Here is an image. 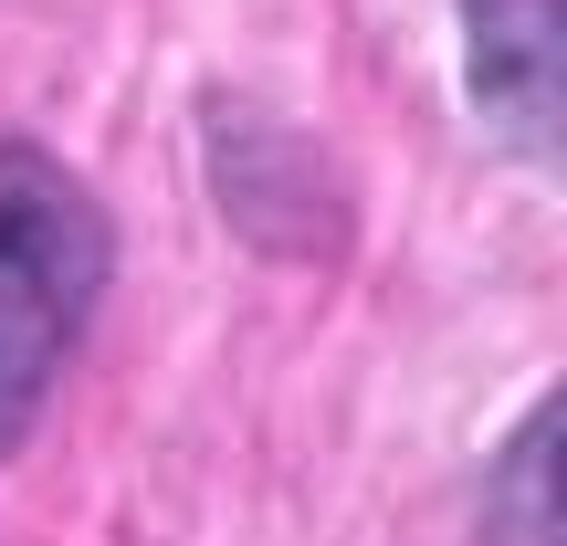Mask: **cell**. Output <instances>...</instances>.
Returning a JSON list of instances; mask_svg holds the SVG:
<instances>
[{"instance_id":"obj_1","label":"cell","mask_w":567,"mask_h":546,"mask_svg":"<svg viewBox=\"0 0 567 546\" xmlns=\"http://www.w3.org/2000/svg\"><path fill=\"white\" fill-rule=\"evenodd\" d=\"M105 200L32 137H0V463L32 442L63 358L105 295Z\"/></svg>"},{"instance_id":"obj_2","label":"cell","mask_w":567,"mask_h":546,"mask_svg":"<svg viewBox=\"0 0 567 546\" xmlns=\"http://www.w3.org/2000/svg\"><path fill=\"white\" fill-rule=\"evenodd\" d=\"M473 95L526 158L557 147V0H463Z\"/></svg>"},{"instance_id":"obj_3","label":"cell","mask_w":567,"mask_h":546,"mask_svg":"<svg viewBox=\"0 0 567 546\" xmlns=\"http://www.w3.org/2000/svg\"><path fill=\"white\" fill-rule=\"evenodd\" d=\"M547 442H557V410H526L505 473H494V536H515V546H557V526H547Z\"/></svg>"}]
</instances>
